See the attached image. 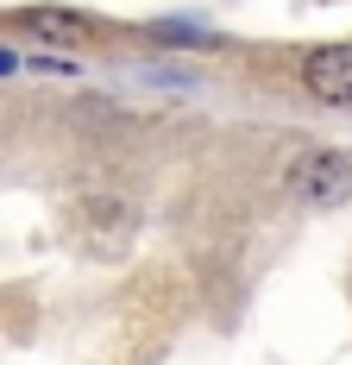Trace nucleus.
Wrapping results in <instances>:
<instances>
[{
    "label": "nucleus",
    "mask_w": 352,
    "mask_h": 365,
    "mask_svg": "<svg viewBox=\"0 0 352 365\" xmlns=\"http://www.w3.org/2000/svg\"><path fill=\"white\" fill-rule=\"evenodd\" d=\"M289 189L309 202V208H340L352 195V158L346 151H315V158H296Z\"/></svg>",
    "instance_id": "f257e3e1"
},
{
    "label": "nucleus",
    "mask_w": 352,
    "mask_h": 365,
    "mask_svg": "<svg viewBox=\"0 0 352 365\" xmlns=\"http://www.w3.org/2000/svg\"><path fill=\"white\" fill-rule=\"evenodd\" d=\"M302 82L315 88L321 101H333V108H352V44H321V51H309V63H302Z\"/></svg>",
    "instance_id": "f03ea898"
},
{
    "label": "nucleus",
    "mask_w": 352,
    "mask_h": 365,
    "mask_svg": "<svg viewBox=\"0 0 352 365\" xmlns=\"http://www.w3.org/2000/svg\"><path fill=\"white\" fill-rule=\"evenodd\" d=\"M38 32H44V38H51V32H57V38H82V26H76V19H51V13H38Z\"/></svg>",
    "instance_id": "7ed1b4c3"
},
{
    "label": "nucleus",
    "mask_w": 352,
    "mask_h": 365,
    "mask_svg": "<svg viewBox=\"0 0 352 365\" xmlns=\"http://www.w3.org/2000/svg\"><path fill=\"white\" fill-rule=\"evenodd\" d=\"M19 70V57H13V51H0V76H13Z\"/></svg>",
    "instance_id": "20e7f679"
}]
</instances>
